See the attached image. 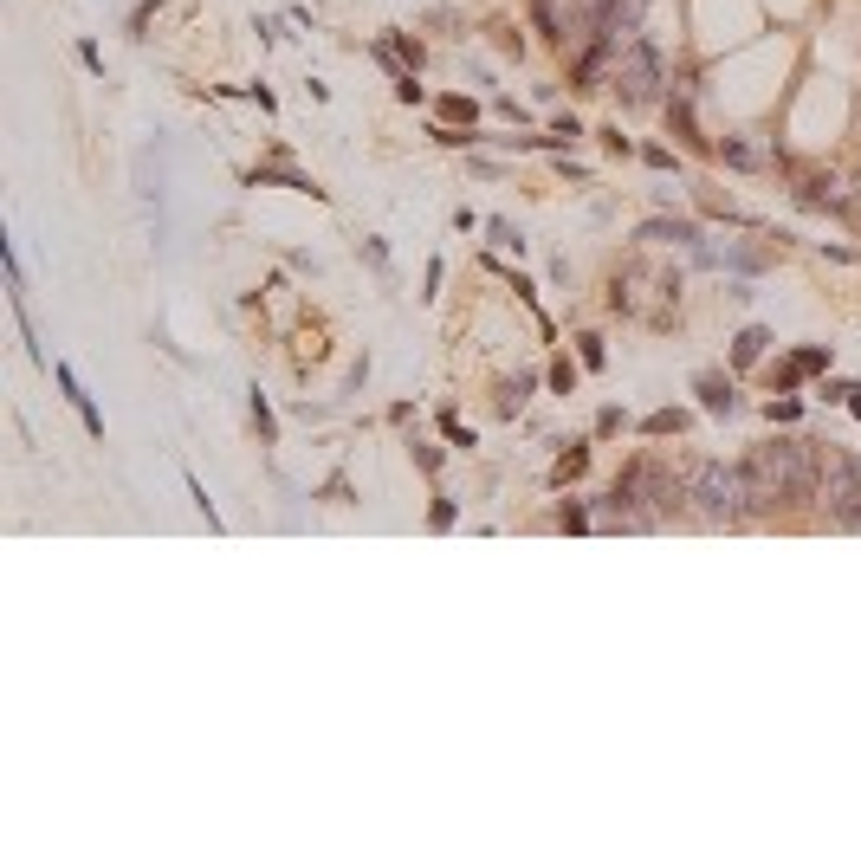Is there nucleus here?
I'll list each match as a JSON object with an SVG mask.
<instances>
[{"instance_id": "obj_1", "label": "nucleus", "mask_w": 861, "mask_h": 861, "mask_svg": "<svg viewBox=\"0 0 861 861\" xmlns=\"http://www.w3.org/2000/svg\"><path fill=\"white\" fill-rule=\"evenodd\" d=\"M745 505L751 518L771 512H797V505L816 499V480H823V441H797V434H777V441H758L745 460Z\"/></svg>"}, {"instance_id": "obj_2", "label": "nucleus", "mask_w": 861, "mask_h": 861, "mask_svg": "<svg viewBox=\"0 0 861 861\" xmlns=\"http://www.w3.org/2000/svg\"><path fill=\"white\" fill-rule=\"evenodd\" d=\"M687 512L700 518V525L726 531V525H745L751 505H745V473H738V460H700V467L687 473Z\"/></svg>"}, {"instance_id": "obj_3", "label": "nucleus", "mask_w": 861, "mask_h": 861, "mask_svg": "<svg viewBox=\"0 0 861 861\" xmlns=\"http://www.w3.org/2000/svg\"><path fill=\"white\" fill-rule=\"evenodd\" d=\"M603 91H615L628 111L661 104V98H667V59H661V46H654V39L622 46V52H615V65H609V85H603Z\"/></svg>"}, {"instance_id": "obj_4", "label": "nucleus", "mask_w": 861, "mask_h": 861, "mask_svg": "<svg viewBox=\"0 0 861 861\" xmlns=\"http://www.w3.org/2000/svg\"><path fill=\"white\" fill-rule=\"evenodd\" d=\"M816 505H823L829 525L861 531V460L849 447L823 441V480H816Z\"/></svg>"}, {"instance_id": "obj_5", "label": "nucleus", "mask_w": 861, "mask_h": 861, "mask_svg": "<svg viewBox=\"0 0 861 861\" xmlns=\"http://www.w3.org/2000/svg\"><path fill=\"white\" fill-rule=\"evenodd\" d=\"M52 382L65 389V402L78 408V421H85V434H104V421H98V408H91V395H85V382L72 376V363H52Z\"/></svg>"}, {"instance_id": "obj_6", "label": "nucleus", "mask_w": 861, "mask_h": 861, "mask_svg": "<svg viewBox=\"0 0 861 861\" xmlns=\"http://www.w3.org/2000/svg\"><path fill=\"white\" fill-rule=\"evenodd\" d=\"M693 389H700V408H706V415H732V408H738L732 376H719V369H700V382H693Z\"/></svg>"}, {"instance_id": "obj_7", "label": "nucleus", "mask_w": 861, "mask_h": 861, "mask_svg": "<svg viewBox=\"0 0 861 861\" xmlns=\"http://www.w3.org/2000/svg\"><path fill=\"white\" fill-rule=\"evenodd\" d=\"M253 182H285V188H292V195H311V201L324 195V188L311 182V175H298L292 162H259V169H253Z\"/></svg>"}, {"instance_id": "obj_8", "label": "nucleus", "mask_w": 861, "mask_h": 861, "mask_svg": "<svg viewBox=\"0 0 861 861\" xmlns=\"http://www.w3.org/2000/svg\"><path fill=\"white\" fill-rule=\"evenodd\" d=\"M764 350H771V331H764V324H745V331L732 337V363H738V369H751Z\"/></svg>"}, {"instance_id": "obj_9", "label": "nucleus", "mask_w": 861, "mask_h": 861, "mask_svg": "<svg viewBox=\"0 0 861 861\" xmlns=\"http://www.w3.org/2000/svg\"><path fill=\"white\" fill-rule=\"evenodd\" d=\"M713 259H719V266H732V272H758L764 259H771V246H745V240H732L726 253H713Z\"/></svg>"}, {"instance_id": "obj_10", "label": "nucleus", "mask_w": 861, "mask_h": 861, "mask_svg": "<svg viewBox=\"0 0 861 861\" xmlns=\"http://www.w3.org/2000/svg\"><path fill=\"white\" fill-rule=\"evenodd\" d=\"M641 234H648V240H674V246H687V253L700 246V227H693V221H648Z\"/></svg>"}, {"instance_id": "obj_11", "label": "nucleus", "mask_w": 861, "mask_h": 861, "mask_svg": "<svg viewBox=\"0 0 861 861\" xmlns=\"http://www.w3.org/2000/svg\"><path fill=\"white\" fill-rule=\"evenodd\" d=\"M583 467H590V447H583V441H570L564 454H557V480H577Z\"/></svg>"}, {"instance_id": "obj_12", "label": "nucleus", "mask_w": 861, "mask_h": 861, "mask_svg": "<svg viewBox=\"0 0 861 861\" xmlns=\"http://www.w3.org/2000/svg\"><path fill=\"white\" fill-rule=\"evenodd\" d=\"M531 389H538V376H518V382H505V389H499V408H505V415H518Z\"/></svg>"}, {"instance_id": "obj_13", "label": "nucleus", "mask_w": 861, "mask_h": 861, "mask_svg": "<svg viewBox=\"0 0 861 861\" xmlns=\"http://www.w3.org/2000/svg\"><path fill=\"white\" fill-rule=\"evenodd\" d=\"M719 156H726L732 169H758V149H745L738 136H726V143H719Z\"/></svg>"}, {"instance_id": "obj_14", "label": "nucleus", "mask_w": 861, "mask_h": 861, "mask_svg": "<svg viewBox=\"0 0 861 861\" xmlns=\"http://www.w3.org/2000/svg\"><path fill=\"white\" fill-rule=\"evenodd\" d=\"M486 234H492V240H499V246H505V253H525V234H518V227H512V221H486Z\"/></svg>"}, {"instance_id": "obj_15", "label": "nucleus", "mask_w": 861, "mask_h": 861, "mask_svg": "<svg viewBox=\"0 0 861 861\" xmlns=\"http://www.w3.org/2000/svg\"><path fill=\"white\" fill-rule=\"evenodd\" d=\"M253 428H259V441H279V421H272L266 395H253Z\"/></svg>"}, {"instance_id": "obj_16", "label": "nucleus", "mask_w": 861, "mask_h": 861, "mask_svg": "<svg viewBox=\"0 0 861 861\" xmlns=\"http://www.w3.org/2000/svg\"><path fill=\"white\" fill-rule=\"evenodd\" d=\"M492 46H499L505 59H518V52H525V39H518V26H505V20H499V26H492Z\"/></svg>"}, {"instance_id": "obj_17", "label": "nucleus", "mask_w": 861, "mask_h": 861, "mask_svg": "<svg viewBox=\"0 0 861 861\" xmlns=\"http://www.w3.org/2000/svg\"><path fill=\"white\" fill-rule=\"evenodd\" d=\"M687 428V415L680 408H661V415H648V434H680Z\"/></svg>"}, {"instance_id": "obj_18", "label": "nucleus", "mask_w": 861, "mask_h": 861, "mask_svg": "<svg viewBox=\"0 0 861 861\" xmlns=\"http://www.w3.org/2000/svg\"><path fill=\"white\" fill-rule=\"evenodd\" d=\"M389 46H395V59H402V65H408V72H415V65H421V39H408V33H395V39H389Z\"/></svg>"}, {"instance_id": "obj_19", "label": "nucleus", "mask_w": 861, "mask_h": 861, "mask_svg": "<svg viewBox=\"0 0 861 861\" xmlns=\"http://www.w3.org/2000/svg\"><path fill=\"white\" fill-rule=\"evenodd\" d=\"M408 454H415V467H441V447H434V441H408Z\"/></svg>"}, {"instance_id": "obj_20", "label": "nucleus", "mask_w": 861, "mask_h": 861, "mask_svg": "<svg viewBox=\"0 0 861 861\" xmlns=\"http://www.w3.org/2000/svg\"><path fill=\"white\" fill-rule=\"evenodd\" d=\"M357 253H363L376 272H389V246H382V240H357Z\"/></svg>"}, {"instance_id": "obj_21", "label": "nucleus", "mask_w": 861, "mask_h": 861, "mask_svg": "<svg viewBox=\"0 0 861 861\" xmlns=\"http://www.w3.org/2000/svg\"><path fill=\"white\" fill-rule=\"evenodd\" d=\"M577 344H583V363H590V369H603V363H609V350H603V337H577Z\"/></svg>"}, {"instance_id": "obj_22", "label": "nucleus", "mask_w": 861, "mask_h": 861, "mask_svg": "<svg viewBox=\"0 0 861 861\" xmlns=\"http://www.w3.org/2000/svg\"><path fill=\"white\" fill-rule=\"evenodd\" d=\"M551 389L570 395V389H577V369H570V363H551Z\"/></svg>"}, {"instance_id": "obj_23", "label": "nucleus", "mask_w": 861, "mask_h": 861, "mask_svg": "<svg viewBox=\"0 0 861 861\" xmlns=\"http://www.w3.org/2000/svg\"><path fill=\"white\" fill-rule=\"evenodd\" d=\"M557 525H564V531H583V525H590V512H583V505H564V512H557Z\"/></svg>"}, {"instance_id": "obj_24", "label": "nucleus", "mask_w": 861, "mask_h": 861, "mask_svg": "<svg viewBox=\"0 0 861 861\" xmlns=\"http://www.w3.org/2000/svg\"><path fill=\"white\" fill-rule=\"evenodd\" d=\"M395 98H402V104H421V85H415V72H408V78H395Z\"/></svg>"}, {"instance_id": "obj_25", "label": "nucleus", "mask_w": 861, "mask_h": 861, "mask_svg": "<svg viewBox=\"0 0 861 861\" xmlns=\"http://www.w3.org/2000/svg\"><path fill=\"white\" fill-rule=\"evenodd\" d=\"M849 408H855V421H861V389H849Z\"/></svg>"}]
</instances>
